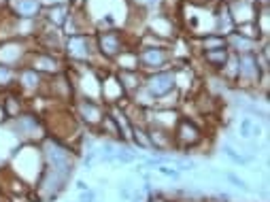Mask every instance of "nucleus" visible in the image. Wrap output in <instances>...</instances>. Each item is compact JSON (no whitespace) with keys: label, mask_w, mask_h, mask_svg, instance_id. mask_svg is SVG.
Listing matches in <instances>:
<instances>
[{"label":"nucleus","mask_w":270,"mask_h":202,"mask_svg":"<svg viewBox=\"0 0 270 202\" xmlns=\"http://www.w3.org/2000/svg\"><path fill=\"white\" fill-rule=\"evenodd\" d=\"M228 9H230V15L234 19V28L240 24H249L253 22L255 15H258L260 6L255 4V0H226Z\"/></svg>","instance_id":"nucleus-12"},{"label":"nucleus","mask_w":270,"mask_h":202,"mask_svg":"<svg viewBox=\"0 0 270 202\" xmlns=\"http://www.w3.org/2000/svg\"><path fill=\"white\" fill-rule=\"evenodd\" d=\"M221 153L232 162V164L236 166H247V164H251V162H255V156L253 153H242L238 149H234V147L230 143H224L221 145Z\"/></svg>","instance_id":"nucleus-22"},{"label":"nucleus","mask_w":270,"mask_h":202,"mask_svg":"<svg viewBox=\"0 0 270 202\" xmlns=\"http://www.w3.org/2000/svg\"><path fill=\"white\" fill-rule=\"evenodd\" d=\"M145 202H170V198H168L166 194H162V192H153L145 198Z\"/></svg>","instance_id":"nucleus-29"},{"label":"nucleus","mask_w":270,"mask_h":202,"mask_svg":"<svg viewBox=\"0 0 270 202\" xmlns=\"http://www.w3.org/2000/svg\"><path fill=\"white\" fill-rule=\"evenodd\" d=\"M6 121H9V117H6V113L2 109V104H0V126H6Z\"/></svg>","instance_id":"nucleus-30"},{"label":"nucleus","mask_w":270,"mask_h":202,"mask_svg":"<svg viewBox=\"0 0 270 202\" xmlns=\"http://www.w3.org/2000/svg\"><path fill=\"white\" fill-rule=\"evenodd\" d=\"M58 2H68V0H43V4H45V6H49V4H58Z\"/></svg>","instance_id":"nucleus-32"},{"label":"nucleus","mask_w":270,"mask_h":202,"mask_svg":"<svg viewBox=\"0 0 270 202\" xmlns=\"http://www.w3.org/2000/svg\"><path fill=\"white\" fill-rule=\"evenodd\" d=\"M224 179L226 181H230V183L234 185V187H238V190H242V192H247V194H251L253 190H251V187H249L247 185V181H242L240 177H236V174L234 172H224Z\"/></svg>","instance_id":"nucleus-27"},{"label":"nucleus","mask_w":270,"mask_h":202,"mask_svg":"<svg viewBox=\"0 0 270 202\" xmlns=\"http://www.w3.org/2000/svg\"><path fill=\"white\" fill-rule=\"evenodd\" d=\"M228 58H230V51H228V47H221V49H211V51H202V53H200L202 64H204L211 72H219L221 66L226 64Z\"/></svg>","instance_id":"nucleus-19"},{"label":"nucleus","mask_w":270,"mask_h":202,"mask_svg":"<svg viewBox=\"0 0 270 202\" xmlns=\"http://www.w3.org/2000/svg\"><path fill=\"white\" fill-rule=\"evenodd\" d=\"M6 128L13 132L19 143H30V145H38L40 140L47 136V128L43 117L34 113L32 109H26L24 113H19L17 117H13L6 121Z\"/></svg>","instance_id":"nucleus-1"},{"label":"nucleus","mask_w":270,"mask_h":202,"mask_svg":"<svg viewBox=\"0 0 270 202\" xmlns=\"http://www.w3.org/2000/svg\"><path fill=\"white\" fill-rule=\"evenodd\" d=\"M70 111L85 130H96V126L100 124V119H102L106 113V106L100 102V100L75 96L70 102Z\"/></svg>","instance_id":"nucleus-6"},{"label":"nucleus","mask_w":270,"mask_h":202,"mask_svg":"<svg viewBox=\"0 0 270 202\" xmlns=\"http://www.w3.org/2000/svg\"><path fill=\"white\" fill-rule=\"evenodd\" d=\"M26 66L32 70L40 72L43 77H51L58 75V72L66 70V60L60 53H51V51H43V49H32L28 56V62Z\"/></svg>","instance_id":"nucleus-8"},{"label":"nucleus","mask_w":270,"mask_h":202,"mask_svg":"<svg viewBox=\"0 0 270 202\" xmlns=\"http://www.w3.org/2000/svg\"><path fill=\"white\" fill-rule=\"evenodd\" d=\"M0 104H2V109H4V113H6V117H9V119L17 117L19 113H24L26 109H28V104H26V98H24L17 90H11V92L0 94Z\"/></svg>","instance_id":"nucleus-18"},{"label":"nucleus","mask_w":270,"mask_h":202,"mask_svg":"<svg viewBox=\"0 0 270 202\" xmlns=\"http://www.w3.org/2000/svg\"><path fill=\"white\" fill-rule=\"evenodd\" d=\"M143 87L151 94L153 98H158V96H162V94L170 92L174 87V70L172 68H164V70L149 72V75H145Z\"/></svg>","instance_id":"nucleus-10"},{"label":"nucleus","mask_w":270,"mask_h":202,"mask_svg":"<svg viewBox=\"0 0 270 202\" xmlns=\"http://www.w3.org/2000/svg\"><path fill=\"white\" fill-rule=\"evenodd\" d=\"M136 53H138V66L145 75L155 72V70L170 68V62H172L170 45L168 47H138Z\"/></svg>","instance_id":"nucleus-7"},{"label":"nucleus","mask_w":270,"mask_h":202,"mask_svg":"<svg viewBox=\"0 0 270 202\" xmlns=\"http://www.w3.org/2000/svg\"><path fill=\"white\" fill-rule=\"evenodd\" d=\"M34 49L32 36H13L0 40V64L9 68H24L28 62L30 51Z\"/></svg>","instance_id":"nucleus-4"},{"label":"nucleus","mask_w":270,"mask_h":202,"mask_svg":"<svg viewBox=\"0 0 270 202\" xmlns=\"http://www.w3.org/2000/svg\"><path fill=\"white\" fill-rule=\"evenodd\" d=\"M151 140V151L153 153H170L174 151V140H172V130H164V128L147 126Z\"/></svg>","instance_id":"nucleus-13"},{"label":"nucleus","mask_w":270,"mask_h":202,"mask_svg":"<svg viewBox=\"0 0 270 202\" xmlns=\"http://www.w3.org/2000/svg\"><path fill=\"white\" fill-rule=\"evenodd\" d=\"M94 36H96V49H98V56L102 62L111 64L113 60L124 49L128 47H134V43L130 40V36L126 34V32L121 30H102V32H94ZM136 49V47H134Z\"/></svg>","instance_id":"nucleus-5"},{"label":"nucleus","mask_w":270,"mask_h":202,"mask_svg":"<svg viewBox=\"0 0 270 202\" xmlns=\"http://www.w3.org/2000/svg\"><path fill=\"white\" fill-rule=\"evenodd\" d=\"M119 81L121 90L126 92V96L130 98L134 92H138L145 83V72L143 70H113Z\"/></svg>","instance_id":"nucleus-17"},{"label":"nucleus","mask_w":270,"mask_h":202,"mask_svg":"<svg viewBox=\"0 0 270 202\" xmlns=\"http://www.w3.org/2000/svg\"><path fill=\"white\" fill-rule=\"evenodd\" d=\"M43 0H6L4 11L15 19H26V22H36L43 13Z\"/></svg>","instance_id":"nucleus-9"},{"label":"nucleus","mask_w":270,"mask_h":202,"mask_svg":"<svg viewBox=\"0 0 270 202\" xmlns=\"http://www.w3.org/2000/svg\"><path fill=\"white\" fill-rule=\"evenodd\" d=\"M130 143L136 147V149L143 151H151V140H149V132H147V126H132V134H130Z\"/></svg>","instance_id":"nucleus-23"},{"label":"nucleus","mask_w":270,"mask_h":202,"mask_svg":"<svg viewBox=\"0 0 270 202\" xmlns=\"http://www.w3.org/2000/svg\"><path fill=\"white\" fill-rule=\"evenodd\" d=\"M151 4H162V0H149Z\"/></svg>","instance_id":"nucleus-33"},{"label":"nucleus","mask_w":270,"mask_h":202,"mask_svg":"<svg viewBox=\"0 0 270 202\" xmlns=\"http://www.w3.org/2000/svg\"><path fill=\"white\" fill-rule=\"evenodd\" d=\"M181 104H183V94H181L177 87H172L170 92L162 94V96L153 100L155 109H181Z\"/></svg>","instance_id":"nucleus-21"},{"label":"nucleus","mask_w":270,"mask_h":202,"mask_svg":"<svg viewBox=\"0 0 270 202\" xmlns=\"http://www.w3.org/2000/svg\"><path fill=\"white\" fill-rule=\"evenodd\" d=\"M43 83H45V77L40 75V72L28 68V66H24V68L17 70V83H15V90L22 94V96H34V94H40L43 90Z\"/></svg>","instance_id":"nucleus-11"},{"label":"nucleus","mask_w":270,"mask_h":202,"mask_svg":"<svg viewBox=\"0 0 270 202\" xmlns=\"http://www.w3.org/2000/svg\"><path fill=\"white\" fill-rule=\"evenodd\" d=\"M213 17H215V34L228 36L230 32H234V19L230 15L226 0H217L213 6Z\"/></svg>","instance_id":"nucleus-15"},{"label":"nucleus","mask_w":270,"mask_h":202,"mask_svg":"<svg viewBox=\"0 0 270 202\" xmlns=\"http://www.w3.org/2000/svg\"><path fill=\"white\" fill-rule=\"evenodd\" d=\"M238 134H240V138H245V140L260 138L262 136V128L258 126V121H255V119L242 117L240 124H238Z\"/></svg>","instance_id":"nucleus-24"},{"label":"nucleus","mask_w":270,"mask_h":202,"mask_svg":"<svg viewBox=\"0 0 270 202\" xmlns=\"http://www.w3.org/2000/svg\"><path fill=\"white\" fill-rule=\"evenodd\" d=\"M266 40V38H264ZM262 40H255V38H249V36H242L238 32H230L226 36V47L230 53H236V56H242V53H255L260 49Z\"/></svg>","instance_id":"nucleus-14"},{"label":"nucleus","mask_w":270,"mask_h":202,"mask_svg":"<svg viewBox=\"0 0 270 202\" xmlns=\"http://www.w3.org/2000/svg\"><path fill=\"white\" fill-rule=\"evenodd\" d=\"M77 190L79 192H85V190H90V185H87L85 181H77Z\"/></svg>","instance_id":"nucleus-31"},{"label":"nucleus","mask_w":270,"mask_h":202,"mask_svg":"<svg viewBox=\"0 0 270 202\" xmlns=\"http://www.w3.org/2000/svg\"><path fill=\"white\" fill-rule=\"evenodd\" d=\"M96 58L100 60L94 32H83V34L66 36V43H64V60L66 62H79V64L96 66ZM100 62H102V60H100Z\"/></svg>","instance_id":"nucleus-2"},{"label":"nucleus","mask_w":270,"mask_h":202,"mask_svg":"<svg viewBox=\"0 0 270 202\" xmlns=\"http://www.w3.org/2000/svg\"><path fill=\"white\" fill-rule=\"evenodd\" d=\"M111 68L113 70H140L136 49H134V47H128V49H124L111 62Z\"/></svg>","instance_id":"nucleus-20"},{"label":"nucleus","mask_w":270,"mask_h":202,"mask_svg":"<svg viewBox=\"0 0 270 202\" xmlns=\"http://www.w3.org/2000/svg\"><path fill=\"white\" fill-rule=\"evenodd\" d=\"M15 83H17V70L0 64V94L15 90Z\"/></svg>","instance_id":"nucleus-25"},{"label":"nucleus","mask_w":270,"mask_h":202,"mask_svg":"<svg viewBox=\"0 0 270 202\" xmlns=\"http://www.w3.org/2000/svg\"><path fill=\"white\" fill-rule=\"evenodd\" d=\"M158 172L162 174V177L172 179V181H179V179H181V172H179L172 164H160V166H158Z\"/></svg>","instance_id":"nucleus-26"},{"label":"nucleus","mask_w":270,"mask_h":202,"mask_svg":"<svg viewBox=\"0 0 270 202\" xmlns=\"http://www.w3.org/2000/svg\"><path fill=\"white\" fill-rule=\"evenodd\" d=\"M170 202H177V200H170Z\"/></svg>","instance_id":"nucleus-34"},{"label":"nucleus","mask_w":270,"mask_h":202,"mask_svg":"<svg viewBox=\"0 0 270 202\" xmlns=\"http://www.w3.org/2000/svg\"><path fill=\"white\" fill-rule=\"evenodd\" d=\"M98 200V194L94 190H85L79 194V202H96Z\"/></svg>","instance_id":"nucleus-28"},{"label":"nucleus","mask_w":270,"mask_h":202,"mask_svg":"<svg viewBox=\"0 0 270 202\" xmlns=\"http://www.w3.org/2000/svg\"><path fill=\"white\" fill-rule=\"evenodd\" d=\"M70 17V6L68 2H58V4H49V6H43V13H40V19L56 28L62 30L66 19Z\"/></svg>","instance_id":"nucleus-16"},{"label":"nucleus","mask_w":270,"mask_h":202,"mask_svg":"<svg viewBox=\"0 0 270 202\" xmlns=\"http://www.w3.org/2000/svg\"><path fill=\"white\" fill-rule=\"evenodd\" d=\"M204 128L198 121L181 115L179 121L172 128V140H174V151H181L183 156H190V151H194L196 147H200L204 143Z\"/></svg>","instance_id":"nucleus-3"}]
</instances>
